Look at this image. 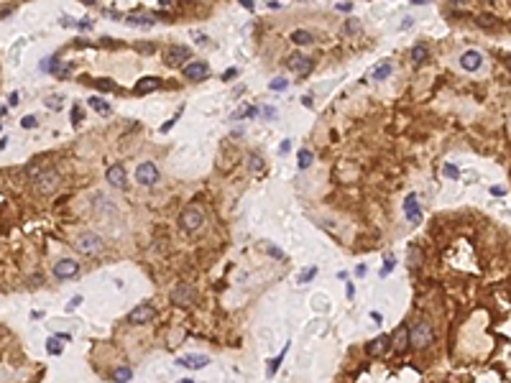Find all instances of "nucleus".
<instances>
[{
	"label": "nucleus",
	"mask_w": 511,
	"mask_h": 383,
	"mask_svg": "<svg viewBox=\"0 0 511 383\" xmlns=\"http://www.w3.org/2000/svg\"><path fill=\"white\" fill-rule=\"evenodd\" d=\"M407 332H409V348H414V350H425V348L432 345L435 332H432V325H430V322L419 320V322H414Z\"/></svg>",
	"instance_id": "1"
},
{
	"label": "nucleus",
	"mask_w": 511,
	"mask_h": 383,
	"mask_svg": "<svg viewBox=\"0 0 511 383\" xmlns=\"http://www.w3.org/2000/svg\"><path fill=\"white\" fill-rule=\"evenodd\" d=\"M28 174L36 179V187H38V192H43V194L54 192L56 184H59V176H56L54 169H28Z\"/></svg>",
	"instance_id": "2"
},
{
	"label": "nucleus",
	"mask_w": 511,
	"mask_h": 383,
	"mask_svg": "<svg viewBox=\"0 0 511 383\" xmlns=\"http://www.w3.org/2000/svg\"><path fill=\"white\" fill-rule=\"evenodd\" d=\"M74 248H77L79 253H84V256H97V253H102L105 243H102V238L95 235V233H82V235L74 240Z\"/></svg>",
	"instance_id": "3"
},
{
	"label": "nucleus",
	"mask_w": 511,
	"mask_h": 383,
	"mask_svg": "<svg viewBox=\"0 0 511 383\" xmlns=\"http://www.w3.org/2000/svg\"><path fill=\"white\" fill-rule=\"evenodd\" d=\"M182 228L187 230V233H197L199 228H202V222H205V215H202V210L199 207H194V205H189V207H184L182 210Z\"/></svg>",
	"instance_id": "4"
},
{
	"label": "nucleus",
	"mask_w": 511,
	"mask_h": 383,
	"mask_svg": "<svg viewBox=\"0 0 511 383\" xmlns=\"http://www.w3.org/2000/svg\"><path fill=\"white\" fill-rule=\"evenodd\" d=\"M136 182L143 184V187H153L159 182V166L153 161H143L138 169H136Z\"/></svg>",
	"instance_id": "5"
},
{
	"label": "nucleus",
	"mask_w": 511,
	"mask_h": 383,
	"mask_svg": "<svg viewBox=\"0 0 511 383\" xmlns=\"http://www.w3.org/2000/svg\"><path fill=\"white\" fill-rule=\"evenodd\" d=\"M194 299H197V294H194V286H189V284H179L174 291H171V302L176 304V307H192L194 304Z\"/></svg>",
	"instance_id": "6"
},
{
	"label": "nucleus",
	"mask_w": 511,
	"mask_h": 383,
	"mask_svg": "<svg viewBox=\"0 0 511 383\" xmlns=\"http://www.w3.org/2000/svg\"><path fill=\"white\" fill-rule=\"evenodd\" d=\"M51 271H54L56 279H72V276L79 274V263H77L74 258H61V261L51 268Z\"/></svg>",
	"instance_id": "7"
},
{
	"label": "nucleus",
	"mask_w": 511,
	"mask_h": 383,
	"mask_svg": "<svg viewBox=\"0 0 511 383\" xmlns=\"http://www.w3.org/2000/svg\"><path fill=\"white\" fill-rule=\"evenodd\" d=\"M207 74H210V66H207V61H189V64H184V77H187V79H192V82L207 79Z\"/></svg>",
	"instance_id": "8"
},
{
	"label": "nucleus",
	"mask_w": 511,
	"mask_h": 383,
	"mask_svg": "<svg viewBox=\"0 0 511 383\" xmlns=\"http://www.w3.org/2000/svg\"><path fill=\"white\" fill-rule=\"evenodd\" d=\"M153 314H156V312H153L151 304H138L136 309L128 314V322H130V325H146V322L153 320Z\"/></svg>",
	"instance_id": "9"
},
{
	"label": "nucleus",
	"mask_w": 511,
	"mask_h": 383,
	"mask_svg": "<svg viewBox=\"0 0 511 383\" xmlns=\"http://www.w3.org/2000/svg\"><path fill=\"white\" fill-rule=\"evenodd\" d=\"M404 215H407V220L409 222H419L422 220V210H419V197L412 192V194H407V199H404Z\"/></svg>",
	"instance_id": "10"
},
{
	"label": "nucleus",
	"mask_w": 511,
	"mask_h": 383,
	"mask_svg": "<svg viewBox=\"0 0 511 383\" xmlns=\"http://www.w3.org/2000/svg\"><path fill=\"white\" fill-rule=\"evenodd\" d=\"M409 327L407 325H402L396 332H394V337H389V343H391V350H396V353H404L407 348H409V332H407Z\"/></svg>",
	"instance_id": "11"
},
{
	"label": "nucleus",
	"mask_w": 511,
	"mask_h": 383,
	"mask_svg": "<svg viewBox=\"0 0 511 383\" xmlns=\"http://www.w3.org/2000/svg\"><path fill=\"white\" fill-rule=\"evenodd\" d=\"M481 64H483V56H481V51H465L463 56H460V66L465 72H476V69H481Z\"/></svg>",
	"instance_id": "12"
},
{
	"label": "nucleus",
	"mask_w": 511,
	"mask_h": 383,
	"mask_svg": "<svg viewBox=\"0 0 511 383\" xmlns=\"http://www.w3.org/2000/svg\"><path fill=\"white\" fill-rule=\"evenodd\" d=\"M105 176H107V184H110V187H118V189L125 187V169H123L120 164H113V166L107 169Z\"/></svg>",
	"instance_id": "13"
},
{
	"label": "nucleus",
	"mask_w": 511,
	"mask_h": 383,
	"mask_svg": "<svg viewBox=\"0 0 511 383\" xmlns=\"http://www.w3.org/2000/svg\"><path fill=\"white\" fill-rule=\"evenodd\" d=\"M189 46H171L169 49V54H166V64L169 66H174V64H182V61H187L189 59Z\"/></svg>",
	"instance_id": "14"
},
{
	"label": "nucleus",
	"mask_w": 511,
	"mask_h": 383,
	"mask_svg": "<svg viewBox=\"0 0 511 383\" xmlns=\"http://www.w3.org/2000/svg\"><path fill=\"white\" fill-rule=\"evenodd\" d=\"M289 66H292L297 74H307L309 69H312V59H307L302 54H294V56H289Z\"/></svg>",
	"instance_id": "15"
},
{
	"label": "nucleus",
	"mask_w": 511,
	"mask_h": 383,
	"mask_svg": "<svg viewBox=\"0 0 511 383\" xmlns=\"http://www.w3.org/2000/svg\"><path fill=\"white\" fill-rule=\"evenodd\" d=\"M159 84H161V82H159L156 77H143V79L136 84V89H133V92H136V95H146V92H153Z\"/></svg>",
	"instance_id": "16"
},
{
	"label": "nucleus",
	"mask_w": 511,
	"mask_h": 383,
	"mask_svg": "<svg viewBox=\"0 0 511 383\" xmlns=\"http://www.w3.org/2000/svg\"><path fill=\"white\" fill-rule=\"evenodd\" d=\"M389 345H391V343H389V337L381 335V337H376V340H371V343L366 345V350H368L371 355H376V353H386Z\"/></svg>",
	"instance_id": "17"
},
{
	"label": "nucleus",
	"mask_w": 511,
	"mask_h": 383,
	"mask_svg": "<svg viewBox=\"0 0 511 383\" xmlns=\"http://www.w3.org/2000/svg\"><path fill=\"white\" fill-rule=\"evenodd\" d=\"M210 363V358L205 355H187V358H179V366H189V368H205Z\"/></svg>",
	"instance_id": "18"
},
{
	"label": "nucleus",
	"mask_w": 511,
	"mask_h": 383,
	"mask_svg": "<svg viewBox=\"0 0 511 383\" xmlns=\"http://www.w3.org/2000/svg\"><path fill=\"white\" fill-rule=\"evenodd\" d=\"M292 41L299 43V46H307V43H312V41H315V36L309 33V31H294V33H292Z\"/></svg>",
	"instance_id": "19"
},
{
	"label": "nucleus",
	"mask_w": 511,
	"mask_h": 383,
	"mask_svg": "<svg viewBox=\"0 0 511 383\" xmlns=\"http://www.w3.org/2000/svg\"><path fill=\"white\" fill-rule=\"evenodd\" d=\"M130 378H133V371H130V368H125V366H123V368H118V371H113V381H115V383H128Z\"/></svg>",
	"instance_id": "20"
},
{
	"label": "nucleus",
	"mask_w": 511,
	"mask_h": 383,
	"mask_svg": "<svg viewBox=\"0 0 511 383\" xmlns=\"http://www.w3.org/2000/svg\"><path fill=\"white\" fill-rule=\"evenodd\" d=\"M90 105H92V110L100 112V115H110V105L102 97H90Z\"/></svg>",
	"instance_id": "21"
},
{
	"label": "nucleus",
	"mask_w": 511,
	"mask_h": 383,
	"mask_svg": "<svg viewBox=\"0 0 511 383\" xmlns=\"http://www.w3.org/2000/svg\"><path fill=\"white\" fill-rule=\"evenodd\" d=\"M263 166H266V164H263V156H261V153H251V156H248V169H251V171H263Z\"/></svg>",
	"instance_id": "22"
},
{
	"label": "nucleus",
	"mask_w": 511,
	"mask_h": 383,
	"mask_svg": "<svg viewBox=\"0 0 511 383\" xmlns=\"http://www.w3.org/2000/svg\"><path fill=\"white\" fill-rule=\"evenodd\" d=\"M427 56H430V51H427V46H422V43H419V46H414V49H412V59H414L417 64L427 61Z\"/></svg>",
	"instance_id": "23"
},
{
	"label": "nucleus",
	"mask_w": 511,
	"mask_h": 383,
	"mask_svg": "<svg viewBox=\"0 0 511 383\" xmlns=\"http://www.w3.org/2000/svg\"><path fill=\"white\" fill-rule=\"evenodd\" d=\"M315 276H317V266H307L304 271L297 276V281H299V284H307V281H312Z\"/></svg>",
	"instance_id": "24"
},
{
	"label": "nucleus",
	"mask_w": 511,
	"mask_h": 383,
	"mask_svg": "<svg viewBox=\"0 0 511 383\" xmlns=\"http://www.w3.org/2000/svg\"><path fill=\"white\" fill-rule=\"evenodd\" d=\"M297 159H299V169H309V164H312V153H309L307 148H302L297 153Z\"/></svg>",
	"instance_id": "25"
},
{
	"label": "nucleus",
	"mask_w": 511,
	"mask_h": 383,
	"mask_svg": "<svg viewBox=\"0 0 511 383\" xmlns=\"http://www.w3.org/2000/svg\"><path fill=\"white\" fill-rule=\"evenodd\" d=\"M46 350H49L51 355H61V353H64V350H61V343L56 340V337H49V340H46Z\"/></svg>",
	"instance_id": "26"
},
{
	"label": "nucleus",
	"mask_w": 511,
	"mask_h": 383,
	"mask_svg": "<svg viewBox=\"0 0 511 383\" xmlns=\"http://www.w3.org/2000/svg\"><path fill=\"white\" fill-rule=\"evenodd\" d=\"M389 74H391V64H381L379 69L373 72V79H379V82H381V79H386Z\"/></svg>",
	"instance_id": "27"
},
{
	"label": "nucleus",
	"mask_w": 511,
	"mask_h": 383,
	"mask_svg": "<svg viewBox=\"0 0 511 383\" xmlns=\"http://www.w3.org/2000/svg\"><path fill=\"white\" fill-rule=\"evenodd\" d=\"M269 87L274 89V92H284V89L289 87V82H286L284 77H276V79H271V84H269Z\"/></svg>",
	"instance_id": "28"
},
{
	"label": "nucleus",
	"mask_w": 511,
	"mask_h": 383,
	"mask_svg": "<svg viewBox=\"0 0 511 383\" xmlns=\"http://www.w3.org/2000/svg\"><path fill=\"white\" fill-rule=\"evenodd\" d=\"M286 350H289V345H286V348H284V350H281V355H279V358H276V360H271V363H269V376H274V373H276V368H279V366H281V360H284V358H286Z\"/></svg>",
	"instance_id": "29"
},
{
	"label": "nucleus",
	"mask_w": 511,
	"mask_h": 383,
	"mask_svg": "<svg viewBox=\"0 0 511 383\" xmlns=\"http://www.w3.org/2000/svg\"><path fill=\"white\" fill-rule=\"evenodd\" d=\"M128 20H130V23H136V26H151L153 23V18H143V15H136V18L130 15Z\"/></svg>",
	"instance_id": "30"
},
{
	"label": "nucleus",
	"mask_w": 511,
	"mask_h": 383,
	"mask_svg": "<svg viewBox=\"0 0 511 383\" xmlns=\"http://www.w3.org/2000/svg\"><path fill=\"white\" fill-rule=\"evenodd\" d=\"M394 271V256H386V261H384V268H381V276H389Z\"/></svg>",
	"instance_id": "31"
},
{
	"label": "nucleus",
	"mask_w": 511,
	"mask_h": 383,
	"mask_svg": "<svg viewBox=\"0 0 511 383\" xmlns=\"http://www.w3.org/2000/svg\"><path fill=\"white\" fill-rule=\"evenodd\" d=\"M345 31H348V33H358V31H361V20L350 18V20H348V26H345Z\"/></svg>",
	"instance_id": "32"
},
{
	"label": "nucleus",
	"mask_w": 511,
	"mask_h": 383,
	"mask_svg": "<svg viewBox=\"0 0 511 383\" xmlns=\"http://www.w3.org/2000/svg\"><path fill=\"white\" fill-rule=\"evenodd\" d=\"M74 26H77V28H82V31H90V28H92V20H90V18H82V20H77Z\"/></svg>",
	"instance_id": "33"
},
{
	"label": "nucleus",
	"mask_w": 511,
	"mask_h": 383,
	"mask_svg": "<svg viewBox=\"0 0 511 383\" xmlns=\"http://www.w3.org/2000/svg\"><path fill=\"white\" fill-rule=\"evenodd\" d=\"M20 125H23V128H28V130H31V128H36V118H33V115H26L23 120H20Z\"/></svg>",
	"instance_id": "34"
},
{
	"label": "nucleus",
	"mask_w": 511,
	"mask_h": 383,
	"mask_svg": "<svg viewBox=\"0 0 511 383\" xmlns=\"http://www.w3.org/2000/svg\"><path fill=\"white\" fill-rule=\"evenodd\" d=\"M179 115H182V110H179V112H176V115H174L171 120H166V123L161 125V130H164V133H166V130H171V128H174V123H176V118H179Z\"/></svg>",
	"instance_id": "35"
},
{
	"label": "nucleus",
	"mask_w": 511,
	"mask_h": 383,
	"mask_svg": "<svg viewBox=\"0 0 511 383\" xmlns=\"http://www.w3.org/2000/svg\"><path fill=\"white\" fill-rule=\"evenodd\" d=\"M445 176H450V179H458L460 174H458V169H455L453 164H448V166H445Z\"/></svg>",
	"instance_id": "36"
},
{
	"label": "nucleus",
	"mask_w": 511,
	"mask_h": 383,
	"mask_svg": "<svg viewBox=\"0 0 511 383\" xmlns=\"http://www.w3.org/2000/svg\"><path fill=\"white\" fill-rule=\"evenodd\" d=\"M95 84L100 89H113V82H110V79H95Z\"/></svg>",
	"instance_id": "37"
},
{
	"label": "nucleus",
	"mask_w": 511,
	"mask_h": 383,
	"mask_svg": "<svg viewBox=\"0 0 511 383\" xmlns=\"http://www.w3.org/2000/svg\"><path fill=\"white\" fill-rule=\"evenodd\" d=\"M46 102H49V107H54V110H56V107H59V102H61V97H59V95H54V97H49Z\"/></svg>",
	"instance_id": "38"
},
{
	"label": "nucleus",
	"mask_w": 511,
	"mask_h": 383,
	"mask_svg": "<svg viewBox=\"0 0 511 383\" xmlns=\"http://www.w3.org/2000/svg\"><path fill=\"white\" fill-rule=\"evenodd\" d=\"M72 123H82V110L79 107H74V112H72Z\"/></svg>",
	"instance_id": "39"
},
{
	"label": "nucleus",
	"mask_w": 511,
	"mask_h": 383,
	"mask_svg": "<svg viewBox=\"0 0 511 383\" xmlns=\"http://www.w3.org/2000/svg\"><path fill=\"white\" fill-rule=\"evenodd\" d=\"M338 10H343V13H350V10H353V3H338Z\"/></svg>",
	"instance_id": "40"
},
{
	"label": "nucleus",
	"mask_w": 511,
	"mask_h": 383,
	"mask_svg": "<svg viewBox=\"0 0 511 383\" xmlns=\"http://www.w3.org/2000/svg\"><path fill=\"white\" fill-rule=\"evenodd\" d=\"M263 115L271 120V118H276V110H274V107H263Z\"/></svg>",
	"instance_id": "41"
},
{
	"label": "nucleus",
	"mask_w": 511,
	"mask_h": 383,
	"mask_svg": "<svg viewBox=\"0 0 511 383\" xmlns=\"http://www.w3.org/2000/svg\"><path fill=\"white\" fill-rule=\"evenodd\" d=\"M355 276H358V279H363V276H366V263H361L358 268H355Z\"/></svg>",
	"instance_id": "42"
},
{
	"label": "nucleus",
	"mask_w": 511,
	"mask_h": 383,
	"mask_svg": "<svg viewBox=\"0 0 511 383\" xmlns=\"http://www.w3.org/2000/svg\"><path fill=\"white\" fill-rule=\"evenodd\" d=\"M269 253H271V256H276V258H284V253L279 251V248H274V245L269 248Z\"/></svg>",
	"instance_id": "43"
},
{
	"label": "nucleus",
	"mask_w": 511,
	"mask_h": 383,
	"mask_svg": "<svg viewBox=\"0 0 511 383\" xmlns=\"http://www.w3.org/2000/svg\"><path fill=\"white\" fill-rule=\"evenodd\" d=\"M235 74H238V72H235V69H228V72H225V74H223V79H233V77H235Z\"/></svg>",
	"instance_id": "44"
},
{
	"label": "nucleus",
	"mask_w": 511,
	"mask_h": 383,
	"mask_svg": "<svg viewBox=\"0 0 511 383\" xmlns=\"http://www.w3.org/2000/svg\"><path fill=\"white\" fill-rule=\"evenodd\" d=\"M491 194H506L504 187H491Z\"/></svg>",
	"instance_id": "45"
},
{
	"label": "nucleus",
	"mask_w": 511,
	"mask_h": 383,
	"mask_svg": "<svg viewBox=\"0 0 511 383\" xmlns=\"http://www.w3.org/2000/svg\"><path fill=\"white\" fill-rule=\"evenodd\" d=\"M371 320H373V322H379V325H381V314H379V312H371Z\"/></svg>",
	"instance_id": "46"
},
{
	"label": "nucleus",
	"mask_w": 511,
	"mask_h": 383,
	"mask_svg": "<svg viewBox=\"0 0 511 383\" xmlns=\"http://www.w3.org/2000/svg\"><path fill=\"white\" fill-rule=\"evenodd\" d=\"M289 146H292V143H289V141H284V143H281V153H289Z\"/></svg>",
	"instance_id": "47"
},
{
	"label": "nucleus",
	"mask_w": 511,
	"mask_h": 383,
	"mask_svg": "<svg viewBox=\"0 0 511 383\" xmlns=\"http://www.w3.org/2000/svg\"><path fill=\"white\" fill-rule=\"evenodd\" d=\"M13 105H18V92H13V95H10V107H13Z\"/></svg>",
	"instance_id": "48"
},
{
	"label": "nucleus",
	"mask_w": 511,
	"mask_h": 383,
	"mask_svg": "<svg viewBox=\"0 0 511 383\" xmlns=\"http://www.w3.org/2000/svg\"><path fill=\"white\" fill-rule=\"evenodd\" d=\"M79 302H82V297H74V299H72V302H69V309H72V307H77V304H79Z\"/></svg>",
	"instance_id": "49"
},
{
	"label": "nucleus",
	"mask_w": 511,
	"mask_h": 383,
	"mask_svg": "<svg viewBox=\"0 0 511 383\" xmlns=\"http://www.w3.org/2000/svg\"><path fill=\"white\" fill-rule=\"evenodd\" d=\"M179 383H194V381H189V378H184V381H179Z\"/></svg>",
	"instance_id": "50"
}]
</instances>
